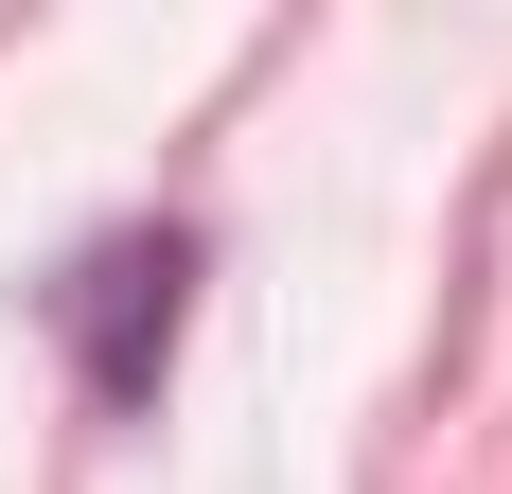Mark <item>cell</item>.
Listing matches in <instances>:
<instances>
[{"label": "cell", "mask_w": 512, "mask_h": 494, "mask_svg": "<svg viewBox=\"0 0 512 494\" xmlns=\"http://www.w3.org/2000/svg\"><path fill=\"white\" fill-rule=\"evenodd\" d=\"M177 300H195V247H177V230H106L89 265H71V336H89V389L106 406H159Z\"/></svg>", "instance_id": "1"}]
</instances>
